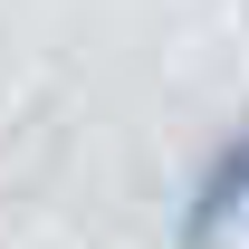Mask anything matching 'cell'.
I'll use <instances>...</instances> for the list:
<instances>
[{
    "mask_svg": "<svg viewBox=\"0 0 249 249\" xmlns=\"http://www.w3.org/2000/svg\"><path fill=\"white\" fill-rule=\"evenodd\" d=\"M230 201H249V144H230V154H220V173L192 192V230H220V220H230Z\"/></svg>",
    "mask_w": 249,
    "mask_h": 249,
    "instance_id": "obj_1",
    "label": "cell"
}]
</instances>
